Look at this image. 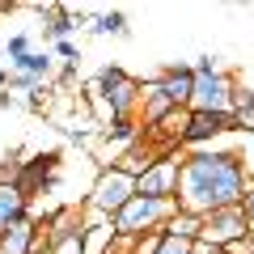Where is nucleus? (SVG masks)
I'll return each mask as SVG.
<instances>
[{
	"instance_id": "nucleus-1",
	"label": "nucleus",
	"mask_w": 254,
	"mask_h": 254,
	"mask_svg": "<svg viewBox=\"0 0 254 254\" xmlns=\"http://www.w3.org/2000/svg\"><path fill=\"white\" fill-rule=\"evenodd\" d=\"M254 174L246 170V157L233 148H195V153H182L178 165V212L190 216H208L220 208H237L242 195L250 190Z\"/></svg>"
},
{
	"instance_id": "nucleus-2",
	"label": "nucleus",
	"mask_w": 254,
	"mask_h": 254,
	"mask_svg": "<svg viewBox=\"0 0 254 254\" xmlns=\"http://www.w3.org/2000/svg\"><path fill=\"white\" fill-rule=\"evenodd\" d=\"M131 199H136V178H131V174H123V170H115V165H106V170H98V178L89 182L85 208H98L102 216L115 220Z\"/></svg>"
},
{
	"instance_id": "nucleus-3",
	"label": "nucleus",
	"mask_w": 254,
	"mask_h": 254,
	"mask_svg": "<svg viewBox=\"0 0 254 254\" xmlns=\"http://www.w3.org/2000/svg\"><path fill=\"white\" fill-rule=\"evenodd\" d=\"M174 208H178L174 199H148V195H136V199H131V203L115 216V233L127 237V242H136V237L161 229L165 220L174 216Z\"/></svg>"
},
{
	"instance_id": "nucleus-4",
	"label": "nucleus",
	"mask_w": 254,
	"mask_h": 254,
	"mask_svg": "<svg viewBox=\"0 0 254 254\" xmlns=\"http://www.w3.org/2000/svg\"><path fill=\"white\" fill-rule=\"evenodd\" d=\"M89 85L102 93V102L110 106L115 119H131V115H136V106H140V81H136V76H127L119 64H106Z\"/></svg>"
},
{
	"instance_id": "nucleus-5",
	"label": "nucleus",
	"mask_w": 254,
	"mask_h": 254,
	"mask_svg": "<svg viewBox=\"0 0 254 254\" xmlns=\"http://www.w3.org/2000/svg\"><path fill=\"white\" fill-rule=\"evenodd\" d=\"M237 81L229 72H208L190 81V102L187 110H208V115H229V102H233Z\"/></svg>"
},
{
	"instance_id": "nucleus-6",
	"label": "nucleus",
	"mask_w": 254,
	"mask_h": 254,
	"mask_svg": "<svg viewBox=\"0 0 254 254\" xmlns=\"http://www.w3.org/2000/svg\"><path fill=\"white\" fill-rule=\"evenodd\" d=\"M250 229H246V216L242 208H220V212H208L203 216V229H199V242L212 246V250H225L233 242H246Z\"/></svg>"
},
{
	"instance_id": "nucleus-7",
	"label": "nucleus",
	"mask_w": 254,
	"mask_h": 254,
	"mask_svg": "<svg viewBox=\"0 0 254 254\" xmlns=\"http://www.w3.org/2000/svg\"><path fill=\"white\" fill-rule=\"evenodd\" d=\"M178 165H182V153L157 157V161L136 178V195H148V199H174V195H178Z\"/></svg>"
},
{
	"instance_id": "nucleus-8",
	"label": "nucleus",
	"mask_w": 254,
	"mask_h": 254,
	"mask_svg": "<svg viewBox=\"0 0 254 254\" xmlns=\"http://www.w3.org/2000/svg\"><path fill=\"white\" fill-rule=\"evenodd\" d=\"M190 81H195L190 64H165L161 72H157V85H161V93L170 98V106H182V110H187V102H190Z\"/></svg>"
},
{
	"instance_id": "nucleus-9",
	"label": "nucleus",
	"mask_w": 254,
	"mask_h": 254,
	"mask_svg": "<svg viewBox=\"0 0 254 254\" xmlns=\"http://www.w3.org/2000/svg\"><path fill=\"white\" fill-rule=\"evenodd\" d=\"M140 119H144V127H153L157 123V119H165V115H170V98H165V93H161V85H157V76H153V81H140Z\"/></svg>"
},
{
	"instance_id": "nucleus-10",
	"label": "nucleus",
	"mask_w": 254,
	"mask_h": 254,
	"mask_svg": "<svg viewBox=\"0 0 254 254\" xmlns=\"http://www.w3.org/2000/svg\"><path fill=\"white\" fill-rule=\"evenodd\" d=\"M34 242H38V225L30 216H21V220L9 225V233L0 237V254H30Z\"/></svg>"
},
{
	"instance_id": "nucleus-11",
	"label": "nucleus",
	"mask_w": 254,
	"mask_h": 254,
	"mask_svg": "<svg viewBox=\"0 0 254 254\" xmlns=\"http://www.w3.org/2000/svg\"><path fill=\"white\" fill-rule=\"evenodd\" d=\"M9 72H21V76H34V81H51L55 76V60H51V51H30V55H21V60H13L9 64Z\"/></svg>"
},
{
	"instance_id": "nucleus-12",
	"label": "nucleus",
	"mask_w": 254,
	"mask_h": 254,
	"mask_svg": "<svg viewBox=\"0 0 254 254\" xmlns=\"http://www.w3.org/2000/svg\"><path fill=\"white\" fill-rule=\"evenodd\" d=\"M26 216V190L21 187H0V237L9 233L13 220Z\"/></svg>"
},
{
	"instance_id": "nucleus-13",
	"label": "nucleus",
	"mask_w": 254,
	"mask_h": 254,
	"mask_svg": "<svg viewBox=\"0 0 254 254\" xmlns=\"http://www.w3.org/2000/svg\"><path fill=\"white\" fill-rule=\"evenodd\" d=\"M153 161H157V148H153V144H140V140H136V144H131V148H127V153L115 161V170H123V174H131V178H140V174H144Z\"/></svg>"
},
{
	"instance_id": "nucleus-14",
	"label": "nucleus",
	"mask_w": 254,
	"mask_h": 254,
	"mask_svg": "<svg viewBox=\"0 0 254 254\" xmlns=\"http://www.w3.org/2000/svg\"><path fill=\"white\" fill-rule=\"evenodd\" d=\"M199 229H203V216H190V212L174 208V216L161 225V233L165 237H182V242H199Z\"/></svg>"
},
{
	"instance_id": "nucleus-15",
	"label": "nucleus",
	"mask_w": 254,
	"mask_h": 254,
	"mask_svg": "<svg viewBox=\"0 0 254 254\" xmlns=\"http://www.w3.org/2000/svg\"><path fill=\"white\" fill-rule=\"evenodd\" d=\"M89 34H115V38H123V34H127V13H123V9L98 13L93 26H89Z\"/></svg>"
},
{
	"instance_id": "nucleus-16",
	"label": "nucleus",
	"mask_w": 254,
	"mask_h": 254,
	"mask_svg": "<svg viewBox=\"0 0 254 254\" xmlns=\"http://www.w3.org/2000/svg\"><path fill=\"white\" fill-rule=\"evenodd\" d=\"M30 51H34V38L30 34H9V43H4V64L21 60V55H30Z\"/></svg>"
},
{
	"instance_id": "nucleus-17",
	"label": "nucleus",
	"mask_w": 254,
	"mask_h": 254,
	"mask_svg": "<svg viewBox=\"0 0 254 254\" xmlns=\"http://www.w3.org/2000/svg\"><path fill=\"white\" fill-rule=\"evenodd\" d=\"M51 60H64V64H81V47H76L72 38H60V43H51Z\"/></svg>"
},
{
	"instance_id": "nucleus-18",
	"label": "nucleus",
	"mask_w": 254,
	"mask_h": 254,
	"mask_svg": "<svg viewBox=\"0 0 254 254\" xmlns=\"http://www.w3.org/2000/svg\"><path fill=\"white\" fill-rule=\"evenodd\" d=\"M161 229H153V233H144V237H136L131 242V254H157V246H161Z\"/></svg>"
},
{
	"instance_id": "nucleus-19",
	"label": "nucleus",
	"mask_w": 254,
	"mask_h": 254,
	"mask_svg": "<svg viewBox=\"0 0 254 254\" xmlns=\"http://www.w3.org/2000/svg\"><path fill=\"white\" fill-rule=\"evenodd\" d=\"M43 81H34V76H21V72H9V93H34Z\"/></svg>"
},
{
	"instance_id": "nucleus-20",
	"label": "nucleus",
	"mask_w": 254,
	"mask_h": 254,
	"mask_svg": "<svg viewBox=\"0 0 254 254\" xmlns=\"http://www.w3.org/2000/svg\"><path fill=\"white\" fill-rule=\"evenodd\" d=\"M190 246H195V242H182V237H161L157 254H190Z\"/></svg>"
},
{
	"instance_id": "nucleus-21",
	"label": "nucleus",
	"mask_w": 254,
	"mask_h": 254,
	"mask_svg": "<svg viewBox=\"0 0 254 254\" xmlns=\"http://www.w3.org/2000/svg\"><path fill=\"white\" fill-rule=\"evenodd\" d=\"M47 254H85V246H81V237H64V242L47 246Z\"/></svg>"
},
{
	"instance_id": "nucleus-22",
	"label": "nucleus",
	"mask_w": 254,
	"mask_h": 254,
	"mask_svg": "<svg viewBox=\"0 0 254 254\" xmlns=\"http://www.w3.org/2000/svg\"><path fill=\"white\" fill-rule=\"evenodd\" d=\"M237 208H242V216H246V229L254 233V182H250V190L242 195V203H237Z\"/></svg>"
},
{
	"instance_id": "nucleus-23",
	"label": "nucleus",
	"mask_w": 254,
	"mask_h": 254,
	"mask_svg": "<svg viewBox=\"0 0 254 254\" xmlns=\"http://www.w3.org/2000/svg\"><path fill=\"white\" fill-rule=\"evenodd\" d=\"M26 106L34 110V115H38V110H47V85H38V89L30 93V98H26Z\"/></svg>"
},
{
	"instance_id": "nucleus-24",
	"label": "nucleus",
	"mask_w": 254,
	"mask_h": 254,
	"mask_svg": "<svg viewBox=\"0 0 254 254\" xmlns=\"http://www.w3.org/2000/svg\"><path fill=\"white\" fill-rule=\"evenodd\" d=\"M76 68H81V64H64V68H60V85L76 81Z\"/></svg>"
},
{
	"instance_id": "nucleus-25",
	"label": "nucleus",
	"mask_w": 254,
	"mask_h": 254,
	"mask_svg": "<svg viewBox=\"0 0 254 254\" xmlns=\"http://www.w3.org/2000/svg\"><path fill=\"white\" fill-rule=\"evenodd\" d=\"M0 89H9V68L0 64Z\"/></svg>"
},
{
	"instance_id": "nucleus-26",
	"label": "nucleus",
	"mask_w": 254,
	"mask_h": 254,
	"mask_svg": "<svg viewBox=\"0 0 254 254\" xmlns=\"http://www.w3.org/2000/svg\"><path fill=\"white\" fill-rule=\"evenodd\" d=\"M0 106H13V93L9 89H0Z\"/></svg>"
}]
</instances>
